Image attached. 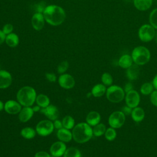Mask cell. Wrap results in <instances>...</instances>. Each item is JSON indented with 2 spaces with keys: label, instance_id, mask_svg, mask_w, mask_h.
<instances>
[{
  "label": "cell",
  "instance_id": "obj_1",
  "mask_svg": "<svg viewBox=\"0 0 157 157\" xmlns=\"http://www.w3.org/2000/svg\"><path fill=\"white\" fill-rule=\"evenodd\" d=\"M43 15L45 20L52 26L61 25L66 18V13L64 9L56 5L47 6L43 12Z\"/></svg>",
  "mask_w": 157,
  "mask_h": 157
},
{
  "label": "cell",
  "instance_id": "obj_2",
  "mask_svg": "<svg viewBox=\"0 0 157 157\" xmlns=\"http://www.w3.org/2000/svg\"><path fill=\"white\" fill-rule=\"evenodd\" d=\"M72 138L77 143L83 144L89 141L93 137V128L87 123L82 122L75 125L72 130Z\"/></svg>",
  "mask_w": 157,
  "mask_h": 157
},
{
  "label": "cell",
  "instance_id": "obj_3",
  "mask_svg": "<svg viewBox=\"0 0 157 157\" xmlns=\"http://www.w3.org/2000/svg\"><path fill=\"white\" fill-rule=\"evenodd\" d=\"M36 91L31 86H25L21 88L17 93L18 102L23 107H31L36 102Z\"/></svg>",
  "mask_w": 157,
  "mask_h": 157
},
{
  "label": "cell",
  "instance_id": "obj_4",
  "mask_svg": "<svg viewBox=\"0 0 157 157\" xmlns=\"http://www.w3.org/2000/svg\"><path fill=\"white\" fill-rule=\"evenodd\" d=\"M131 57L134 64L139 66L144 65L147 64L150 59V52L147 47L138 46L133 49Z\"/></svg>",
  "mask_w": 157,
  "mask_h": 157
},
{
  "label": "cell",
  "instance_id": "obj_5",
  "mask_svg": "<svg viewBox=\"0 0 157 157\" xmlns=\"http://www.w3.org/2000/svg\"><path fill=\"white\" fill-rule=\"evenodd\" d=\"M106 98L111 102L118 103L121 102L125 97L124 90L118 85H110L106 90Z\"/></svg>",
  "mask_w": 157,
  "mask_h": 157
},
{
  "label": "cell",
  "instance_id": "obj_6",
  "mask_svg": "<svg viewBox=\"0 0 157 157\" xmlns=\"http://www.w3.org/2000/svg\"><path fill=\"white\" fill-rule=\"evenodd\" d=\"M54 129L53 122L50 120L40 121L36 126V131L40 136H49L53 131Z\"/></svg>",
  "mask_w": 157,
  "mask_h": 157
},
{
  "label": "cell",
  "instance_id": "obj_7",
  "mask_svg": "<svg viewBox=\"0 0 157 157\" xmlns=\"http://www.w3.org/2000/svg\"><path fill=\"white\" fill-rule=\"evenodd\" d=\"M155 28L151 25L145 24L139 29L138 35L141 41L147 42L151 41L155 36Z\"/></svg>",
  "mask_w": 157,
  "mask_h": 157
},
{
  "label": "cell",
  "instance_id": "obj_8",
  "mask_svg": "<svg viewBox=\"0 0 157 157\" xmlns=\"http://www.w3.org/2000/svg\"><path fill=\"white\" fill-rule=\"evenodd\" d=\"M125 120L126 115L121 111H115L110 115L108 123L110 127L118 129L124 124Z\"/></svg>",
  "mask_w": 157,
  "mask_h": 157
},
{
  "label": "cell",
  "instance_id": "obj_9",
  "mask_svg": "<svg viewBox=\"0 0 157 157\" xmlns=\"http://www.w3.org/2000/svg\"><path fill=\"white\" fill-rule=\"evenodd\" d=\"M125 102L126 105L134 109L137 107L140 103V95L139 93L135 90H132L131 91L128 92L125 94Z\"/></svg>",
  "mask_w": 157,
  "mask_h": 157
},
{
  "label": "cell",
  "instance_id": "obj_10",
  "mask_svg": "<svg viewBox=\"0 0 157 157\" xmlns=\"http://www.w3.org/2000/svg\"><path fill=\"white\" fill-rule=\"evenodd\" d=\"M66 145L64 142L60 140L54 142L50 148V153L53 157H61L63 156L66 150Z\"/></svg>",
  "mask_w": 157,
  "mask_h": 157
},
{
  "label": "cell",
  "instance_id": "obj_11",
  "mask_svg": "<svg viewBox=\"0 0 157 157\" xmlns=\"http://www.w3.org/2000/svg\"><path fill=\"white\" fill-rule=\"evenodd\" d=\"M58 83L61 87L64 89L72 88L75 83L74 77L69 74H61L58 78Z\"/></svg>",
  "mask_w": 157,
  "mask_h": 157
},
{
  "label": "cell",
  "instance_id": "obj_12",
  "mask_svg": "<svg viewBox=\"0 0 157 157\" xmlns=\"http://www.w3.org/2000/svg\"><path fill=\"white\" fill-rule=\"evenodd\" d=\"M21 109L22 105L18 101L14 100H9L4 104V109L9 114H17L20 112Z\"/></svg>",
  "mask_w": 157,
  "mask_h": 157
},
{
  "label": "cell",
  "instance_id": "obj_13",
  "mask_svg": "<svg viewBox=\"0 0 157 157\" xmlns=\"http://www.w3.org/2000/svg\"><path fill=\"white\" fill-rule=\"evenodd\" d=\"M40 113H43L48 120L54 121L58 119L59 117V110L58 108L53 105H49L45 108H42Z\"/></svg>",
  "mask_w": 157,
  "mask_h": 157
},
{
  "label": "cell",
  "instance_id": "obj_14",
  "mask_svg": "<svg viewBox=\"0 0 157 157\" xmlns=\"http://www.w3.org/2000/svg\"><path fill=\"white\" fill-rule=\"evenodd\" d=\"M12 82V77L10 72L5 70H0V89L9 87Z\"/></svg>",
  "mask_w": 157,
  "mask_h": 157
},
{
  "label": "cell",
  "instance_id": "obj_15",
  "mask_svg": "<svg viewBox=\"0 0 157 157\" xmlns=\"http://www.w3.org/2000/svg\"><path fill=\"white\" fill-rule=\"evenodd\" d=\"M45 21L43 13L36 12L32 17L31 24L35 30L40 31L43 28Z\"/></svg>",
  "mask_w": 157,
  "mask_h": 157
},
{
  "label": "cell",
  "instance_id": "obj_16",
  "mask_svg": "<svg viewBox=\"0 0 157 157\" xmlns=\"http://www.w3.org/2000/svg\"><path fill=\"white\" fill-rule=\"evenodd\" d=\"M34 113L31 107H23L18 113V119L21 122L26 123L33 117Z\"/></svg>",
  "mask_w": 157,
  "mask_h": 157
},
{
  "label": "cell",
  "instance_id": "obj_17",
  "mask_svg": "<svg viewBox=\"0 0 157 157\" xmlns=\"http://www.w3.org/2000/svg\"><path fill=\"white\" fill-rule=\"evenodd\" d=\"M56 136L58 139L63 142H70L72 138V132L66 128H62L58 130Z\"/></svg>",
  "mask_w": 157,
  "mask_h": 157
},
{
  "label": "cell",
  "instance_id": "obj_18",
  "mask_svg": "<svg viewBox=\"0 0 157 157\" xmlns=\"http://www.w3.org/2000/svg\"><path fill=\"white\" fill-rule=\"evenodd\" d=\"M140 73V68L139 65L136 64H132L129 67L126 69V75L129 80H135L139 76Z\"/></svg>",
  "mask_w": 157,
  "mask_h": 157
},
{
  "label": "cell",
  "instance_id": "obj_19",
  "mask_svg": "<svg viewBox=\"0 0 157 157\" xmlns=\"http://www.w3.org/2000/svg\"><path fill=\"white\" fill-rule=\"evenodd\" d=\"M101 115L99 112L96 111L90 112L86 117V123L91 126H94L100 123Z\"/></svg>",
  "mask_w": 157,
  "mask_h": 157
},
{
  "label": "cell",
  "instance_id": "obj_20",
  "mask_svg": "<svg viewBox=\"0 0 157 157\" xmlns=\"http://www.w3.org/2000/svg\"><path fill=\"white\" fill-rule=\"evenodd\" d=\"M131 115L132 120L135 122L139 123L144 119L145 112L142 108L137 106V107L132 109V111L131 112Z\"/></svg>",
  "mask_w": 157,
  "mask_h": 157
},
{
  "label": "cell",
  "instance_id": "obj_21",
  "mask_svg": "<svg viewBox=\"0 0 157 157\" xmlns=\"http://www.w3.org/2000/svg\"><path fill=\"white\" fill-rule=\"evenodd\" d=\"M106 90V86L102 83H98L92 88L91 93L94 97L99 98L105 94Z\"/></svg>",
  "mask_w": 157,
  "mask_h": 157
},
{
  "label": "cell",
  "instance_id": "obj_22",
  "mask_svg": "<svg viewBox=\"0 0 157 157\" xmlns=\"http://www.w3.org/2000/svg\"><path fill=\"white\" fill-rule=\"evenodd\" d=\"M134 4L137 10L145 11L151 7L152 0H134Z\"/></svg>",
  "mask_w": 157,
  "mask_h": 157
},
{
  "label": "cell",
  "instance_id": "obj_23",
  "mask_svg": "<svg viewBox=\"0 0 157 157\" xmlns=\"http://www.w3.org/2000/svg\"><path fill=\"white\" fill-rule=\"evenodd\" d=\"M132 58L131 57V56L128 55V54H125L122 55L118 61V65L123 69H128V67H129L132 64Z\"/></svg>",
  "mask_w": 157,
  "mask_h": 157
},
{
  "label": "cell",
  "instance_id": "obj_24",
  "mask_svg": "<svg viewBox=\"0 0 157 157\" xmlns=\"http://www.w3.org/2000/svg\"><path fill=\"white\" fill-rule=\"evenodd\" d=\"M36 102L41 108H45L50 105V99L44 94H39L36 96Z\"/></svg>",
  "mask_w": 157,
  "mask_h": 157
},
{
  "label": "cell",
  "instance_id": "obj_25",
  "mask_svg": "<svg viewBox=\"0 0 157 157\" xmlns=\"http://www.w3.org/2000/svg\"><path fill=\"white\" fill-rule=\"evenodd\" d=\"M7 45L10 47H15L18 45L19 42V39L18 36L15 33H10L6 35L5 40Z\"/></svg>",
  "mask_w": 157,
  "mask_h": 157
},
{
  "label": "cell",
  "instance_id": "obj_26",
  "mask_svg": "<svg viewBox=\"0 0 157 157\" xmlns=\"http://www.w3.org/2000/svg\"><path fill=\"white\" fill-rule=\"evenodd\" d=\"M36 129L31 127H25L20 131V135L26 139H31L36 135Z\"/></svg>",
  "mask_w": 157,
  "mask_h": 157
},
{
  "label": "cell",
  "instance_id": "obj_27",
  "mask_svg": "<svg viewBox=\"0 0 157 157\" xmlns=\"http://www.w3.org/2000/svg\"><path fill=\"white\" fill-rule=\"evenodd\" d=\"M62 123L63 128L67 129H72L75 126V120L70 115L65 116L62 120Z\"/></svg>",
  "mask_w": 157,
  "mask_h": 157
},
{
  "label": "cell",
  "instance_id": "obj_28",
  "mask_svg": "<svg viewBox=\"0 0 157 157\" xmlns=\"http://www.w3.org/2000/svg\"><path fill=\"white\" fill-rule=\"evenodd\" d=\"M106 127L103 123H98V124L93 126V135L96 137H100L104 134L106 131Z\"/></svg>",
  "mask_w": 157,
  "mask_h": 157
},
{
  "label": "cell",
  "instance_id": "obj_29",
  "mask_svg": "<svg viewBox=\"0 0 157 157\" xmlns=\"http://www.w3.org/2000/svg\"><path fill=\"white\" fill-rule=\"evenodd\" d=\"M63 157H82L80 150L75 147H69L65 151Z\"/></svg>",
  "mask_w": 157,
  "mask_h": 157
},
{
  "label": "cell",
  "instance_id": "obj_30",
  "mask_svg": "<svg viewBox=\"0 0 157 157\" xmlns=\"http://www.w3.org/2000/svg\"><path fill=\"white\" fill-rule=\"evenodd\" d=\"M153 88L152 83L146 82L141 85L140 91L144 95H149L153 91Z\"/></svg>",
  "mask_w": 157,
  "mask_h": 157
},
{
  "label": "cell",
  "instance_id": "obj_31",
  "mask_svg": "<svg viewBox=\"0 0 157 157\" xmlns=\"http://www.w3.org/2000/svg\"><path fill=\"white\" fill-rule=\"evenodd\" d=\"M105 138L108 141H113L117 137V131L115 129L110 127L106 129V131L104 133Z\"/></svg>",
  "mask_w": 157,
  "mask_h": 157
},
{
  "label": "cell",
  "instance_id": "obj_32",
  "mask_svg": "<svg viewBox=\"0 0 157 157\" xmlns=\"http://www.w3.org/2000/svg\"><path fill=\"white\" fill-rule=\"evenodd\" d=\"M101 82L105 86H110L113 83L112 76L108 72L104 73L101 76Z\"/></svg>",
  "mask_w": 157,
  "mask_h": 157
},
{
  "label": "cell",
  "instance_id": "obj_33",
  "mask_svg": "<svg viewBox=\"0 0 157 157\" xmlns=\"http://www.w3.org/2000/svg\"><path fill=\"white\" fill-rule=\"evenodd\" d=\"M150 25L155 28L157 29V8L155 9L150 13L149 17Z\"/></svg>",
  "mask_w": 157,
  "mask_h": 157
},
{
  "label": "cell",
  "instance_id": "obj_34",
  "mask_svg": "<svg viewBox=\"0 0 157 157\" xmlns=\"http://www.w3.org/2000/svg\"><path fill=\"white\" fill-rule=\"evenodd\" d=\"M68 67H69L68 62L67 61H63L61 63H60L58 66V68H57L58 72L60 74H64V72L67 70Z\"/></svg>",
  "mask_w": 157,
  "mask_h": 157
},
{
  "label": "cell",
  "instance_id": "obj_35",
  "mask_svg": "<svg viewBox=\"0 0 157 157\" xmlns=\"http://www.w3.org/2000/svg\"><path fill=\"white\" fill-rule=\"evenodd\" d=\"M150 95V100L151 103L154 106L157 107V90L153 91Z\"/></svg>",
  "mask_w": 157,
  "mask_h": 157
},
{
  "label": "cell",
  "instance_id": "obj_36",
  "mask_svg": "<svg viewBox=\"0 0 157 157\" xmlns=\"http://www.w3.org/2000/svg\"><path fill=\"white\" fill-rule=\"evenodd\" d=\"M13 26L10 24V23H8V24H6L4 26H3V28H2V31L3 33L6 34V35H7V34H9L10 33H12V31H13Z\"/></svg>",
  "mask_w": 157,
  "mask_h": 157
},
{
  "label": "cell",
  "instance_id": "obj_37",
  "mask_svg": "<svg viewBox=\"0 0 157 157\" xmlns=\"http://www.w3.org/2000/svg\"><path fill=\"white\" fill-rule=\"evenodd\" d=\"M45 78L50 82H55L56 80V76L54 73L48 72L45 74Z\"/></svg>",
  "mask_w": 157,
  "mask_h": 157
},
{
  "label": "cell",
  "instance_id": "obj_38",
  "mask_svg": "<svg viewBox=\"0 0 157 157\" xmlns=\"http://www.w3.org/2000/svg\"><path fill=\"white\" fill-rule=\"evenodd\" d=\"M47 6H45V4L44 2H41L37 4L36 6V10L38 13H43L44 10L45 9Z\"/></svg>",
  "mask_w": 157,
  "mask_h": 157
},
{
  "label": "cell",
  "instance_id": "obj_39",
  "mask_svg": "<svg viewBox=\"0 0 157 157\" xmlns=\"http://www.w3.org/2000/svg\"><path fill=\"white\" fill-rule=\"evenodd\" d=\"M34 157H51L50 154L44 151H39L34 155Z\"/></svg>",
  "mask_w": 157,
  "mask_h": 157
},
{
  "label": "cell",
  "instance_id": "obj_40",
  "mask_svg": "<svg viewBox=\"0 0 157 157\" xmlns=\"http://www.w3.org/2000/svg\"><path fill=\"white\" fill-rule=\"evenodd\" d=\"M132 111V109L128 105H125L122 108V112L125 115H129L131 114V112Z\"/></svg>",
  "mask_w": 157,
  "mask_h": 157
},
{
  "label": "cell",
  "instance_id": "obj_41",
  "mask_svg": "<svg viewBox=\"0 0 157 157\" xmlns=\"http://www.w3.org/2000/svg\"><path fill=\"white\" fill-rule=\"evenodd\" d=\"M53 125H54V128L55 129H57L58 130L63 128V123H62V121L58 120V119H56L55 120H54L53 121Z\"/></svg>",
  "mask_w": 157,
  "mask_h": 157
},
{
  "label": "cell",
  "instance_id": "obj_42",
  "mask_svg": "<svg viewBox=\"0 0 157 157\" xmlns=\"http://www.w3.org/2000/svg\"><path fill=\"white\" fill-rule=\"evenodd\" d=\"M124 92L126 93L130 91H131L132 90H133V86H132V84L130 82H128V83H126L124 85Z\"/></svg>",
  "mask_w": 157,
  "mask_h": 157
},
{
  "label": "cell",
  "instance_id": "obj_43",
  "mask_svg": "<svg viewBox=\"0 0 157 157\" xmlns=\"http://www.w3.org/2000/svg\"><path fill=\"white\" fill-rule=\"evenodd\" d=\"M6 35L3 33L2 31L0 30V45H1L6 40Z\"/></svg>",
  "mask_w": 157,
  "mask_h": 157
},
{
  "label": "cell",
  "instance_id": "obj_44",
  "mask_svg": "<svg viewBox=\"0 0 157 157\" xmlns=\"http://www.w3.org/2000/svg\"><path fill=\"white\" fill-rule=\"evenodd\" d=\"M152 84L153 85L154 88L157 90V74L155 75V76L154 77L153 80H152Z\"/></svg>",
  "mask_w": 157,
  "mask_h": 157
},
{
  "label": "cell",
  "instance_id": "obj_45",
  "mask_svg": "<svg viewBox=\"0 0 157 157\" xmlns=\"http://www.w3.org/2000/svg\"><path fill=\"white\" fill-rule=\"evenodd\" d=\"M32 108H33V110L34 112H40V110H41V109H42V108H41L40 106H39L38 105H35V106L33 107Z\"/></svg>",
  "mask_w": 157,
  "mask_h": 157
},
{
  "label": "cell",
  "instance_id": "obj_46",
  "mask_svg": "<svg viewBox=\"0 0 157 157\" xmlns=\"http://www.w3.org/2000/svg\"><path fill=\"white\" fill-rule=\"evenodd\" d=\"M4 104L1 101H0V112L2 110V109H4Z\"/></svg>",
  "mask_w": 157,
  "mask_h": 157
},
{
  "label": "cell",
  "instance_id": "obj_47",
  "mask_svg": "<svg viewBox=\"0 0 157 157\" xmlns=\"http://www.w3.org/2000/svg\"><path fill=\"white\" fill-rule=\"evenodd\" d=\"M155 42L157 44V32L155 33Z\"/></svg>",
  "mask_w": 157,
  "mask_h": 157
}]
</instances>
